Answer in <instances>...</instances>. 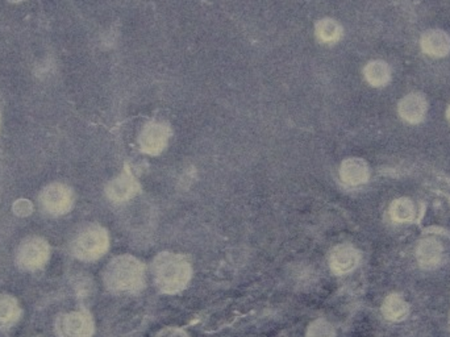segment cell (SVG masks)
<instances>
[{
  "label": "cell",
  "mask_w": 450,
  "mask_h": 337,
  "mask_svg": "<svg viewBox=\"0 0 450 337\" xmlns=\"http://www.w3.org/2000/svg\"><path fill=\"white\" fill-rule=\"evenodd\" d=\"M190 261L178 253H159L153 262V277L157 287L165 294L179 293L190 282Z\"/></svg>",
  "instance_id": "6da1fadb"
},
{
  "label": "cell",
  "mask_w": 450,
  "mask_h": 337,
  "mask_svg": "<svg viewBox=\"0 0 450 337\" xmlns=\"http://www.w3.org/2000/svg\"><path fill=\"white\" fill-rule=\"evenodd\" d=\"M145 267L133 256H119L104 270V284L115 293H136L144 286Z\"/></svg>",
  "instance_id": "7a4b0ae2"
},
{
  "label": "cell",
  "mask_w": 450,
  "mask_h": 337,
  "mask_svg": "<svg viewBox=\"0 0 450 337\" xmlns=\"http://www.w3.org/2000/svg\"><path fill=\"white\" fill-rule=\"evenodd\" d=\"M109 247L107 231L99 226H91L81 232L72 241V253L83 261H94L103 256Z\"/></svg>",
  "instance_id": "3957f363"
},
{
  "label": "cell",
  "mask_w": 450,
  "mask_h": 337,
  "mask_svg": "<svg viewBox=\"0 0 450 337\" xmlns=\"http://www.w3.org/2000/svg\"><path fill=\"white\" fill-rule=\"evenodd\" d=\"M51 256V248L47 240L31 237L25 240L18 250V264L27 270H36L44 267Z\"/></svg>",
  "instance_id": "277c9868"
},
{
  "label": "cell",
  "mask_w": 450,
  "mask_h": 337,
  "mask_svg": "<svg viewBox=\"0 0 450 337\" xmlns=\"http://www.w3.org/2000/svg\"><path fill=\"white\" fill-rule=\"evenodd\" d=\"M172 129L166 123L153 122L144 126L139 137L140 149L150 156H157L168 146Z\"/></svg>",
  "instance_id": "5b68a950"
},
{
  "label": "cell",
  "mask_w": 450,
  "mask_h": 337,
  "mask_svg": "<svg viewBox=\"0 0 450 337\" xmlns=\"http://www.w3.org/2000/svg\"><path fill=\"white\" fill-rule=\"evenodd\" d=\"M55 328L61 337H91L94 320L85 311H74L59 316Z\"/></svg>",
  "instance_id": "8992f818"
},
{
  "label": "cell",
  "mask_w": 450,
  "mask_h": 337,
  "mask_svg": "<svg viewBox=\"0 0 450 337\" xmlns=\"http://www.w3.org/2000/svg\"><path fill=\"white\" fill-rule=\"evenodd\" d=\"M40 202L47 213L64 215L72 207V193L66 185L52 183L44 189Z\"/></svg>",
  "instance_id": "52a82bcc"
},
{
  "label": "cell",
  "mask_w": 450,
  "mask_h": 337,
  "mask_svg": "<svg viewBox=\"0 0 450 337\" xmlns=\"http://www.w3.org/2000/svg\"><path fill=\"white\" fill-rule=\"evenodd\" d=\"M428 111V102L423 94L412 92L406 95L398 105L399 116L410 123L419 124L424 120Z\"/></svg>",
  "instance_id": "ba28073f"
},
{
  "label": "cell",
  "mask_w": 450,
  "mask_h": 337,
  "mask_svg": "<svg viewBox=\"0 0 450 337\" xmlns=\"http://www.w3.org/2000/svg\"><path fill=\"white\" fill-rule=\"evenodd\" d=\"M140 191V183L129 170H124L120 176L114 178L107 186V196L114 202H127Z\"/></svg>",
  "instance_id": "9c48e42d"
},
{
  "label": "cell",
  "mask_w": 450,
  "mask_h": 337,
  "mask_svg": "<svg viewBox=\"0 0 450 337\" xmlns=\"http://www.w3.org/2000/svg\"><path fill=\"white\" fill-rule=\"evenodd\" d=\"M358 262H360L358 250L349 244L336 247L332 250L329 257V265L336 274H347L353 271L358 265Z\"/></svg>",
  "instance_id": "30bf717a"
},
{
  "label": "cell",
  "mask_w": 450,
  "mask_h": 337,
  "mask_svg": "<svg viewBox=\"0 0 450 337\" xmlns=\"http://www.w3.org/2000/svg\"><path fill=\"white\" fill-rule=\"evenodd\" d=\"M421 51L432 57H445L450 52V36L441 29H431L421 36Z\"/></svg>",
  "instance_id": "8fae6325"
},
{
  "label": "cell",
  "mask_w": 450,
  "mask_h": 337,
  "mask_svg": "<svg viewBox=\"0 0 450 337\" xmlns=\"http://www.w3.org/2000/svg\"><path fill=\"white\" fill-rule=\"evenodd\" d=\"M370 176L369 166L362 159H347L341 163L340 177L349 186H358L367 182Z\"/></svg>",
  "instance_id": "7c38bea8"
},
{
  "label": "cell",
  "mask_w": 450,
  "mask_h": 337,
  "mask_svg": "<svg viewBox=\"0 0 450 337\" xmlns=\"http://www.w3.org/2000/svg\"><path fill=\"white\" fill-rule=\"evenodd\" d=\"M442 245L434 239H425L417 247V261L424 269H434L442 260Z\"/></svg>",
  "instance_id": "4fadbf2b"
},
{
  "label": "cell",
  "mask_w": 450,
  "mask_h": 337,
  "mask_svg": "<svg viewBox=\"0 0 450 337\" xmlns=\"http://www.w3.org/2000/svg\"><path fill=\"white\" fill-rule=\"evenodd\" d=\"M365 78L374 87L386 86L391 79L390 66L381 59L369 62L364 69Z\"/></svg>",
  "instance_id": "5bb4252c"
},
{
  "label": "cell",
  "mask_w": 450,
  "mask_h": 337,
  "mask_svg": "<svg viewBox=\"0 0 450 337\" xmlns=\"http://www.w3.org/2000/svg\"><path fill=\"white\" fill-rule=\"evenodd\" d=\"M383 314L388 320L400 321L404 320L410 314V306L398 294H391L383 303Z\"/></svg>",
  "instance_id": "9a60e30c"
},
{
  "label": "cell",
  "mask_w": 450,
  "mask_h": 337,
  "mask_svg": "<svg viewBox=\"0 0 450 337\" xmlns=\"http://www.w3.org/2000/svg\"><path fill=\"white\" fill-rule=\"evenodd\" d=\"M316 36L326 44H333L341 38L343 28L336 20L323 18L316 24Z\"/></svg>",
  "instance_id": "2e32d148"
},
{
  "label": "cell",
  "mask_w": 450,
  "mask_h": 337,
  "mask_svg": "<svg viewBox=\"0 0 450 337\" xmlns=\"http://www.w3.org/2000/svg\"><path fill=\"white\" fill-rule=\"evenodd\" d=\"M20 318L18 303L11 295H0V325H10Z\"/></svg>",
  "instance_id": "e0dca14e"
},
{
  "label": "cell",
  "mask_w": 450,
  "mask_h": 337,
  "mask_svg": "<svg viewBox=\"0 0 450 337\" xmlns=\"http://www.w3.org/2000/svg\"><path fill=\"white\" fill-rule=\"evenodd\" d=\"M391 216L395 221H400V223H406V221H411L415 216V207L414 203L407 199V198H400L397 199L393 204H391Z\"/></svg>",
  "instance_id": "ac0fdd59"
},
{
  "label": "cell",
  "mask_w": 450,
  "mask_h": 337,
  "mask_svg": "<svg viewBox=\"0 0 450 337\" xmlns=\"http://www.w3.org/2000/svg\"><path fill=\"white\" fill-rule=\"evenodd\" d=\"M307 337H336V332L329 321L326 319H317L310 324Z\"/></svg>",
  "instance_id": "d6986e66"
},
{
  "label": "cell",
  "mask_w": 450,
  "mask_h": 337,
  "mask_svg": "<svg viewBox=\"0 0 450 337\" xmlns=\"http://www.w3.org/2000/svg\"><path fill=\"white\" fill-rule=\"evenodd\" d=\"M14 211L18 216H27L32 213V203L27 199H18L14 204Z\"/></svg>",
  "instance_id": "ffe728a7"
},
{
  "label": "cell",
  "mask_w": 450,
  "mask_h": 337,
  "mask_svg": "<svg viewBox=\"0 0 450 337\" xmlns=\"http://www.w3.org/2000/svg\"><path fill=\"white\" fill-rule=\"evenodd\" d=\"M156 337H190L189 334L176 327H168L157 334Z\"/></svg>",
  "instance_id": "44dd1931"
},
{
  "label": "cell",
  "mask_w": 450,
  "mask_h": 337,
  "mask_svg": "<svg viewBox=\"0 0 450 337\" xmlns=\"http://www.w3.org/2000/svg\"><path fill=\"white\" fill-rule=\"evenodd\" d=\"M447 118H448V120H449L450 123V105L449 107H448V109H447Z\"/></svg>",
  "instance_id": "7402d4cb"
}]
</instances>
